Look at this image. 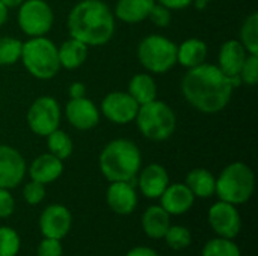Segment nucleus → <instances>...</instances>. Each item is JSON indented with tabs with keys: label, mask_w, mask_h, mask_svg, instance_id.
Here are the masks:
<instances>
[{
	"label": "nucleus",
	"mask_w": 258,
	"mask_h": 256,
	"mask_svg": "<svg viewBox=\"0 0 258 256\" xmlns=\"http://www.w3.org/2000/svg\"><path fill=\"white\" fill-rule=\"evenodd\" d=\"M26 170L23 155L9 145H0V187L8 190L17 187L23 181Z\"/></svg>",
	"instance_id": "obj_12"
},
{
	"label": "nucleus",
	"mask_w": 258,
	"mask_h": 256,
	"mask_svg": "<svg viewBox=\"0 0 258 256\" xmlns=\"http://www.w3.org/2000/svg\"><path fill=\"white\" fill-rule=\"evenodd\" d=\"M8 20V8L0 2V27L6 23Z\"/></svg>",
	"instance_id": "obj_40"
},
{
	"label": "nucleus",
	"mask_w": 258,
	"mask_h": 256,
	"mask_svg": "<svg viewBox=\"0 0 258 256\" xmlns=\"http://www.w3.org/2000/svg\"><path fill=\"white\" fill-rule=\"evenodd\" d=\"M198 2H204V3H209V2H212V0H198Z\"/></svg>",
	"instance_id": "obj_42"
},
{
	"label": "nucleus",
	"mask_w": 258,
	"mask_h": 256,
	"mask_svg": "<svg viewBox=\"0 0 258 256\" xmlns=\"http://www.w3.org/2000/svg\"><path fill=\"white\" fill-rule=\"evenodd\" d=\"M14 210H15L14 196L8 189L0 187V219H8L9 216H12Z\"/></svg>",
	"instance_id": "obj_36"
},
{
	"label": "nucleus",
	"mask_w": 258,
	"mask_h": 256,
	"mask_svg": "<svg viewBox=\"0 0 258 256\" xmlns=\"http://www.w3.org/2000/svg\"><path fill=\"white\" fill-rule=\"evenodd\" d=\"M53 21V9L45 0H24L18 6V26L30 38L45 36Z\"/></svg>",
	"instance_id": "obj_8"
},
{
	"label": "nucleus",
	"mask_w": 258,
	"mask_h": 256,
	"mask_svg": "<svg viewBox=\"0 0 258 256\" xmlns=\"http://www.w3.org/2000/svg\"><path fill=\"white\" fill-rule=\"evenodd\" d=\"M248 54H258V14L252 12L242 24L240 39Z\"/></svg>",
	"instance_id": "obj_27"
},
{
	"label": "nucleus",
	"mask_w": 258,
	"mask_h": 256,
	"mask_svg": "<svg viewBox=\"0 0 258 256\" xmlns=\"http://www.w3.org/2000/svg\"><path fill=\"white\" fill-rule=\"evenodd\" d=\"M163 238L172 250H183V249L189 247L192 243L190 231L180 225H171Z\"/></svg>",
	"instance_id": "obj_30"
},
{
	"label": "nucleus",
	"mask_w": 258,
	"mask_h": 256,
	"mask_svg": "<svg viewBox=\"0 0 258 256\" xmlns=\"http://www.w3.org/2000/svg\"><path fill=\"white\" fill-rule=\"evenodd\" d=\"M70 98H82L86 97V86L82 81H74L71 83L70 89H68Z\"/></svg>",
	"instance_id": "obj_38"
},
{
	"label": "nucleus",
	"mask_w": 258,
	"mask_h": 256,
	"mask_svg": "<svg viewBox=\"0 0 258 256\" xmlns=\"http://www.w3.org/2000/svg\"><path fill=\"white\" fill-rule=\"evenodd\" d=\"M203 256H240L239 246L231 238L218 237L207 241L203 247Z\"/></svg>",
	"instance_id": "obj_28"
},
{
	"label": "nucleus",
	"mask_w": 258,
	"mask_h": 256,
	"mask_svg": "<svg viewBox=\"0 0 258 256\" xmlns=\"http://www.w3.org/2000/svg\"><path fill=\"white\" fill-rule=\"evenodd\" d=\"M127 92L139 106L157 100V86L150 74H135L128 81Z\"/></svg>",
	"instance_id": "obj_25"
},
{
	"label": "nucleus",
	"mask_w": 258,
	"mask_h": 256,
	"mask_svg": "<svg viewBox=\"0 0 258 256\" xmlns=\"http://www.w3.org/2000/svg\"><path fill=\"white\" fill-rule=\"evenodd\" d=\"M125 256H159V253L147 246H139V247H133L132 250H128V253Z\"/></svg>",
	"instance_id": "obj_39"
},
{
	"label": "nucleus",
	"mask_w": 258,
	"mask_h": 256,
	"mask_svg": "<svg viewBox=\"0 0 258 256\" xmlns=\"http://www.w3.org/2000/svg\"><path fill=\"white\" fill-rule=\"evenodd\" d=\"M47 148L50 154H53L54 157L63 161L71 157L74 151V143L73 139L65 131L57 128L47 136Z\"/></svg>",
	"instance_id": "obj_26"
},
{
	"label": "nucleus",
	"mask_w": 258,
	"mask_h": 256,
	"mask_svg": "<svg viewBox=\"0 0 258 256\" xmlns=\"http://www.w3.org/2000/svg\"><path fill=\"white\" fill-rule=\"evenodd\" d=\"M239 78L248 86H255L258 81V54H248L240 69Z\"/></svg>",
	"instance_id": "obj_32"
},
{
	"label": "nucleus",
	"mask_w": 258,
	"mask_h": 256,
	"mask_svg": "<svg viewBox=\"0 0 258 256\" xmlns=\"http://www.w3.org/2000/svg\"><path fill=\"white\" fill-rule=\"evenodd\" d=\"M65 116L68 122L80 131L92 130L100 122V109L86 97L70 98L65 106Z\"/></svg>",
	"instance_id": "obj_14"
},
{
	"label": "nucleus",
	"mask_w": 258,
	"mask_h": 256,
	"mask_svg": "<svg viewBox=\"0 0 258 256\" xmlns=\"http://www.w3.org/2000/svg\"><path fill=\"white\" fill-rule=\"evenodd\" d=\"M60 124V106L48 95L38 97L27 110V125L32 133L41 137H47L50 133L59 128Z\"/></svg>",
	"instance_id": "obj_9"
},
{
	"label": "nucleus",
	"mask_w": 258,
	"mask_h": 256,
	"mask_svg": "<svg viewBox=\"0 0 258 256\" xmlns=\"http://www.w3.org/2000/svg\"><path fill=\"white\" fill-rule=\"evenodd\" d=\"M70 36L88 47L107 44L115 33V15L103 0H82L68 14Z\"/></svg>",
	"instance_id": "obj_2"
},
{
	"label": "nucleus",
	"mask_w": 258,
	"mask_h": 256,
	"mask_svg": "<svg viewBox=\"0 0 258 256\" xmlns=\"http://www.w3.org/2000/svg\"><path fill=\"white\" fill-rule=\"evenodd\" d=\"M240 83L239 77L225 75L218 65L203 63L190 68L181 78V94L201 113L215 115L228 106L234 88Z\"/></svg>",
	"instance_id": "obj_1"
},
{
	"label": "nucleus",
	"mask_w": 258,
	"mask_h": 256,
	"mask_svg": "<svg viewBox=\"0 0 258 256\" xmlns=\"http://www.w3.org/2000/svg\"><path fill=\"white\" fill-rule=\"evenodd\" d=\"M148 18L153 21V24H156L157 27H168L172 21V14H171V9L159 5V3H154Z\"/></svg>",
	"instance_id": "obj_34"
},
{
	"label": "nucleus",
	"mask_w": 258,
	"mask_h": 256,
	"mask_svg": "<svg viewBox=\"0 0 258 256\" xmlns=\"http://www.w3.org/2000/svg\"><path fill=\"white\" fill-rule=\"evenodd\" d=\"M73 217L67 207L60 204L48 205L39 217V229L45 238L62 240L71 229Z\"/></svg>",
	"instance_id": "obj_13"
},
{
	"label": "nucleus",
	"mask_w": 258,
	"mask_h": 256,
	"mask_svg": "<svg viewBox=\"0 0 258 256\" xmlns=\"http://www.w3.org/2000/svg\"><path fill=\"white\" fill-rule=\"evenodd\" d=\"M209 223L212 229L224 238H234L242 228V219L236 205L219 201L209 210Z\"/></svg>",
	"instance_id": "obj_11"
},
{
	"label": "nucleus",
	"mask_w": 258,
	"mask_h": 256,
	"mask_svg": "<svg viewBox=\"0 0 258 256\" xmlns=\"http://www.w3.org/2000/svg\"><path fill=\"white\" fill-rule=\"evenodd\" d=\"M248 51L239 39L225 41L218 54V66L228 77H239L240 69L246 60Z\"/></svg>",
	"instance_id": "obj_18"
},
{
	"label": "nucleus",
	"mask_w": 258,
	"mask_h": 256,
	"mask_svg": "<svg viewBox=\"0 0 258 256\" xmlns=\"http://www.w3.org/2000/svg\"><path fill=\"white\" fill-rule=\"evenodd\" d=\"M141 65L153 74H165L177 63V44L163 35H148L138 45Z\"/></svg>",
	"instance_id": "obj_7"
},
{
	"label": "nucleus",
	"mask_w": 258,
	"mask_h": 256,
	"mask_svg": "<svg viewBox=\"0 0 258 256\" xmlns=\"http://www.w3.org/2000/svg\"><path fill=\"white\" fill-rule=\"evenodd\" d=\"M57 56L60 68L77 69L86 62L89 56V47L79 39L70 38L65 42H62L60 47H57Z\"/></svg>",
	"instance_id": "obj_21"
},
{
	"label": "nucleus",
	"mask_w": 258,
	"mask_h": 256,
	"mask_svg": "<svg viewBox=\"0 0 258 256\" xmlns=\"http://www.w3.org/2000/svg\"><path fill=\"white\" fill-rule=\"evenodd\" d=\"M23 42L14 36L0 38V66H11L21 57Z\"/></svg>",
	"instance_id": "obj_29"
},
{
	"label": "nucleus",
	"mask_w": 258,
	"mask_h": 256,
	"mask_svg": "<svg viewBox=\"0 0 258 256\" xmlns=\"http://www.w3.org/2000/svg\"><path fill=\"white\" fill-rule=\"evenodd\" d=\"M62 172H63V161L50 152L38 155L29 167L30 180L38 181L44 186L54 183L62 175Z\"/></svg>",
	"instance_id": "obj_19"
},
{
	"label": "nucleus",
	"mask_w": 258,
	"mask_h": 256,
	"mask_svg": "<svg viewBox=\"0 0 258 256\" xmlns=\"http://www.w3.org/2000/svg\"><path fill=\"white\" fill-rule=\"evenodd\" d=\"M156 0H118L115 5V17L124 23L135 24L148 18Z\"/></svg>",
	"instance_id": "obj_22"
},
{
	"label": "nucleus",
	"mask_w": 258,
	"mask_h": 256,
	"mask_svg": "<svg viewBox=\"0 0 258 256\" xmlns=\"http://www.w3.org/2000/svg\"><path fill=\"white\" fill-rule=\"evenodd\" d=\"M184 184L187 186V189L192 192L195 198H201V199L213 196L216 190V178L210 170L203 167L192 169L187 174Z\"/></svg>",
	"instance_id": "obj_24"
},
{
	"label": "nucleus",
	"mask_w": 258,
	"mask_h": 256,
	"mask_svg": "<svg viewBox=\"0 0 258 256\" xmlns=\"http://www.w3.org/2000/svg\"><path fill=\"white\" fill-rule=\"evenodd\" d=\"M142 164V154L135 142L128 139H115L109 142L98 157V166L107 181L132 183Z\"/></svg>",
	"instance_id": "obj_3"
},
{
	"label": "nucleus",
	"mask_w": 258,
	"mask_h": 256,
	"mask_svg": "<svg viewBox=\"0 0 258 256\" xmlns=\"http://www.w3.org/2000/svg\"><path fill=\"white\" fill-rule=\"evenodd\" d=\"M139 110V104L128 92L115 91L107 94L101 101L103 116L118 125H125L135 121Z\"/></svg>",
	"instance_id": "obj_10"
},
{
	"label": "nucleus",
	"mask_w": 258,
	"mask_h": 256,
	"mask_svg": "<svg viewBox=\"0 0 258 256\" xmlns=\"http://www.w3.org/2000/svg\"><path fill=\"white\" fill-rule=\"evenodd\" d=\"M138 186L145 198L157 199L169 186V175L162 164L151 163L139 172Z\"/></svg>",
	"instance_id": "obj_16"
},
{
	"label": "nucleus",
	"mask_w": 258,
	"mask_h": 256,
	"mask_svg": "<svg viewBox=\"0 0 258 256\" xmlns=\"http://www.w3.org/2000/svg\"><path fill=\"white\" fill-rule=\"evenodd\" d=\"M20 235L8 226L0 228V256H17L20 252Z\"/></svg>",
	"instance_id": "obj_31"
},
{
	"label": "nucleus",
	"mask_w": 258,
	"mask_h": 256,
	"mask_svg": "<svg viewBox=\"0 0 258 256\" xmlns=\"http://www.w3.org/2000/svg\"><path fill=\"white\" fill-rule=\"evenodd\" d=\"M207 44L198 38H190L177 45V63L190 69L206 63L207 59Z\"/></svg>",
	"instance_id": "obj_20"
},
{
	"label": "nucleus",
	"mask_w": 258,
	"mask_h": 256,
	"mask_svg": "<svg viewBox=\"0 0 258 256\" xmlns=\"http://www.w3.org/2000/svg\"><path fill=\"white\" fill-rule=\"evenodd\" d=\"M23 198L29 205H38L45 198V187L38 181H30L23 189Z\"/></svg>",
	"instance_id": "obj_33"
},
{
	"label": "nucleus",
	"mask_w": 258,
	"mask_h": 256,
	"mask_svg": "<svg viewBox=\"0 0 258 256\" xmlns=\"http://www.w3.org/2000/svg\"><path fill=\"white\" fill-rule=\"evenodd\" d=\"M254 189L255 177L252 169L242 161H234L228 164L216 178L215 193L224 202L242 205L251 199Z\"/></svg>",
	"instance_id": "obj_4"
},
{
	"label": "nucleus",
	"mask_w": 258,
	"mask_h": 256,
	"mask_svg": "<svg viewBox=\"0 0 258 256\" xmlns=\"http://www.w3.org/2000/svg\"><path fill=\"white\" fill-rule=\"evenodd\" d=\"M169 226H171V216L160 205H151L145 210L142 216V228L150 238L153 240L163 238Z\"/></svg>",
	"instance_id": "obj_23"
},
{
	"label": "nucleus",
	"mask_w": 258,
	"mask_h": 256,
	"mask_svg": "<svg viewBox=\"0 0 258 256\" xmlns=\"http://www.w3.org/2000/svg\"><path fill=\"white\" fill-rule=\"evenodd\" d=\"M36 253H38V256H62L63 249H62L60 240L44 237V240L38 246Z\"/></svg>",
	"instance_id": "obj_35"
},
{
	"label": "nucleus",
	"mask_w": 258,
	"mask_h": 256,
	"mask_svg": "<svg viewBox=\"0 0 258 256\" xmlns=\"http://www.w3.org/2000/svg\"><path fill=\"white\" fill-rule=\"evenodd\" d=\"M195 202V196L186 184H169L160 196V207L169 216H181L187 213Z\"/></svg>",
	"instance_id": "obj_17"
},
{
	"label": "nucleus",
	"mask_w": 258,
	"mask_h": 256,
	"mask_svg": "<svg viewBox=\"0 0 258 256\" xmlns=\"http://www.w3.org/2000/svg\"><path fill=\"white\" fill-rule=\"evenodd\" d=\"M106 201L113 213L119 216L132 214L138 207V193L135 190L133 183H127V181L110 183L106 193Z\"/></svg>",
	"instance_id": "obj_15"
},
{
	"label": "nucleus",
	"mask_w": 258,
	"mask_h": 256,
	"mask_svg": "<svg viewBox=\"0 0 258 256\" xmlns=\"http://www.w3.org/2000/svg\"><path fill=\"white\" fill-rule=\"evenodd\" d=\"M156 3H159V5H162V6H165V8L171 9V11L172 9L180 11V9L189 8L194 3V0H156Z\"/></svg>",
	"instance_id": "obj_37"
},
{
	"label": "nucleus",
	"mask_w": 258,
	"mask_h": 256,
	"mask_svg": "<svg viewBox=\"0 0 258 256\" xmlns=\"http://www.w3.org/2000/svg\"><path fill=\"white\" fill-rule=\"evenodd\" d=\"M8 9H12V8H18L24 0H0Z\"/></svg>",
	"instance_id": "obj_41"
},
{
	"label": "nucleus",
	"mask_w": 258,
	"mask_h": 256,
	"mask_svg": "<svg viewBox=\"0 0 258 256\" xmlns=\"http://www.w3.org/2000/svg\"><path fill=\"white\" fill-rule=\"evenodd\" d=\"M20 60L29 74L38 80H50L60 69L57 47L45 36L30 38L23 42Z\"/></svg>",
	"instance_id": "obj_5"
},
{
	"label": "nucleus",
	"mask_w": 258,
	"mask_h": 256,
	"mask_svg": "<svg viewBox=\"0 0 258 256\" xmlns=\"http://www.w3.org/2000/svg\"><path fill=\"white\" fill-rule=\"evenodd\" d=\"M135 121L141 134L153 142L169 139L177 128V116L174 110L159 100L139 106Z\"/></svg>",
	"instance_id": "obj_6"
}]
</instances>
